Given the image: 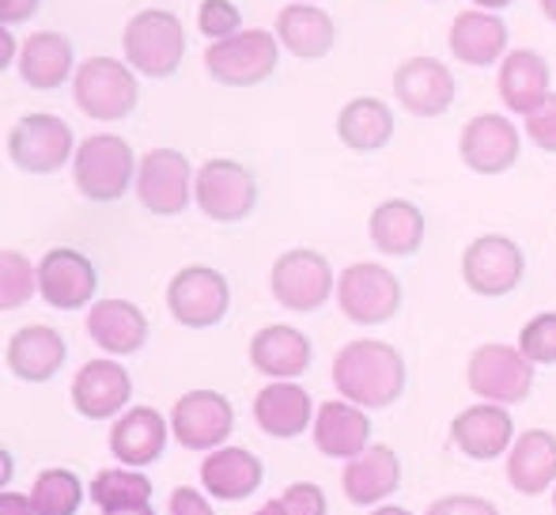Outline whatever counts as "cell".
I'll return each instance as SVG.
<instances>
[{
    "label": "cell",
    "mask_w": 556,
    "mask_h": 515,
    "mask_svg": "<svg viewBox=\"0 0 556 515\" xmlns=\"http://www.w3.org/2000/svg\"><path fill=\"white\" fill-rule=\"evenodd\" d=\"M280 504H285V515H326L330 512L326 493L315 486V481H295V486H288L285 497H280Z\"/></svg>",
    "instance_id": "40"
},
{
    "label": "cell",
    "mask_w": 556,
    "mask_h": 515,
    "mask_svg": "<svg viewBox=\"0 0 556 515\" xmlns=\"http://www.w3.org/2000/svg\"><path fill=\"white\" fill-rule=\"evenodd\" d=\"M35 12H38V0H0V20H4V27L30 20Z\"/></svg>",
    "instance_id": "44"
},
{
    "label": "cell",
    "mask_w": 556,
    "mask_h": 515,
    "mask_svg": "<svg viewBox=\"0 0 556 515\" xmlns=\"http://www.w3.org/2000/svg\"><path fill=\"white\" fill-rule=\"evenodd\" d=\"M337 137L352 152H379L394 137V114L382 99L359 96L344 103L341 114H337Z\"/></svg>",
    "instance_id": "33"
},
{
    "label": "cell",
    "mask_w": 556,
    "mask_h": 515,
    "mask_svg": "<svg viewBox=\"0 0 556 515\" xmlns=\"http://www.w3.org/2000/svg\"><path fill=\"white\" fill-rule=\"evenodd\" d=\"M265 478V466L254 451L247 448H216L213 455L201 466V481H205V493H213L216 501H247L257 493Z\"/></svg>",
    "instance_id": "23"
},
{
    "label": "cell",
    "mask_w": 556,
    "mask_h": 515,
    "mask_svg": "<svg viewBox=\"0 0 556 515\" xmlns=\"http://www.w3.org/2000/svg\"><path fill=\"white\" fill-rule=\"evenodd\" d=\"M8 155L27 175H50L76 155L73 129L58 114H27L8 133Z\"/></svg>",
    "instance_id": "7"
},
{
    "label": "cell",
    "mask_w": 556,
    "mask_h": 515,
    "mask_svg": "<svg viewBox=\"0 0 556 515\" xmlns=\"http://www.w3.org/2000/svg\"><path fill=\"white\" fill-rule=\"evenodd\" d=\"M337 303L344 318L364 326H379L397 315L402 307V285L379 262H356L337 277Z\"/></svg>",
    "instance_id": "6"
},
{
    "label": "cell",
    "mask_w": 556,
    "mask_h": 515,
    "mask_svg": "<svg viewBox=\"0 0 556 515\" xmlns=\"http://www.w3.org/2000/svg\"><path fill=\"white\" fill-rule=\"evenodd\" d=\"M163 448H167V420H163L155 410H148V405L122 413V417L114 420L111 451H114L117 463L148 466L163 455Z\"/></svg>",
    "instance_id": "29"
},
{
    "label": "cell",
    "mask_w": 556,
    "mask_h": 515,
    "mask_svg": "<svg viewBox=\"0 0 556 515\" xmlns=\"http://www.w3.org/2000/svg\"><path fill=\"white\" fill-rule=\"evenodd\" d=\"M170 515H216L213 504L205 501V493H198V489L190 486H178L175 493H170Z\"/></svg>",
    "instance_id": "43"
},
{
    "label": "cell",
    "mask_w": 556,
    "mask_h": 515,
    "mask_svg": "<svg viewBox=\"0 0 556 515\" xmlns=\"http://www.w3.org/2000/svg\"><path fill=\"white\" fill-rule=\"evenodd\" d=\"M507 481L515 493L538 497L556 481V436L545 428H530L511 443L507 455Z\"/></svg>",
    "instance_id": "25"
},
{
    "label": "cell",
    "mask_w": 556,
    "mask_h": 515,
    "mask_svg": "<svg viewBox=\"0 0 556 515\" xmlns=\"http://www.w3.org/2000/svg\"><path fill=\"white\" fill-rule=\"evenodd\" d=\"M84 501V486L73 470H42L30 489L35 515H76Z\"/></svg>",
    "instance_id": "35"
},
{
    "label": "cell",
    "mask_w": 556,
    "mask_h": 515,
    "mask_svg": "<svg viewBox=\"0 0 556 515\" xmlns=\"http://www.w3.org/2000/svg\"><path fill=\"white\" fill-rule=\"evenodd\" d=\"M371 243L387 258H409L425 243V213L413 201L390 198L371 213Z\"/></svg>",
    "instance_id": "32"
},
{
    "label": "cell",
    "mask_w": 556,
    "mask_h": 515,
    "mask_svg": "<svg viewBox=\"0 0 556 515\" xmlns=\"http://www.w3.org/2000/svg\"><path fill=\"white\" fill-rule=\"evenodd\" d=\"M250 364L269 379H295L311 368V341L295 326H265L250 341Z\"/></svg>",
    "instance_id": "26"
},
{
    "label": "cell",
    "mask_w": 556,
    "mask_h": 515,
    "mask_svg": "<svg viewBox=\"0 0 556 515\" xmlns=\"http://www.w3.org/2000/svg\"><path fill=\"white\" fill-rule=\"evenodd\" d=\"M99 277L91 258H84L80 251H68L58 247L38 262V292L50 307L58 311H76L96 296Z\"/></svg>",
    "instance_id": "17"
},
{
    "label": "cell",
    "mask_w": 556,
    "mask_h": 515,
    "mask_svg": "<svg viewBox=\"0 0 556 515\" xmlns=\"http://www.w3.org/2000/svg\"><path fill=\"white\" fill-rule=\"evenodd\" d=\"M129 394H132V379L117 361H88L73 379L76 413L91 420L114 417L117 410H125Z\"/></svg>",
    "instance_id": "18"
},
{
    "label": "cell",
    "mask_w": 556,
    "mask_h": 515,
    "mask_svg": "<svg viewBox=\"0 0 556 515\" xmlns=\"http://www.w3.org/2000/svg\"><path fill=\"white\" fill-rule=\"evenodd\" d=\"M303 4H315V0H303Z\"/></svg>",
    "instance_id": "53"
},
{
    "label": "cell",
    "mask_w": 556,
    "mask_h": 515,
    "mask_svg": "<svg viewBox=\"0 0 556 515\" xmlns=\"http://www.w3.org/2000/svg\"><path fill=\"white\" fill-rule=\"evenodd\" d=\"M170 428L186 451H216L231 436L235 410L216 390H190L178 398L175 413H170Z\"/></svg>",
    "instance_id": "14"
},
{
    "label": "cell",
    "mask_w": 556,
    "mask_h": 515,
    "mask_svg": "<svg viewBox=\"0 0 556 515\" xmlns=\"http://www.w3.org/2000/svg\"><path fill=\"white\" fill-rule=\"evenodd\" d=\"M65 338L50 326H23L8 338L4 361L12 368V376H20L23 384H46L61 372L65 364Z\"/></svg>",
    "instance_id": "20"
},
{
    "label": "cell",
    "mask_w": 556,
    "mask_h": 515,
    "mask_svg": "<svg viewBox=\"0 0 556 515\" xmlns=\"http://www.w3.org/2000/svg\"><path fill=\"white\" fill-rule=\"evenodd\" d=\"M152 497V481L137 470H103L91 478V501L103 512L125 508V504H140Z\"/></svg>",
    "instance_id": "36"
},
{
    "label": "cell",
    "mask_w": 556,
    "mask_h": 515,
    "mask_svg": "<svg viewBox=\"0 0 556 515\" xmlns=\"http://www.w3.org/2000/svg\"><path fill=\"white\" fill-rule=\"evenodd\" d=\"M371 420L356 402H326L315 413V448L326 459H356L371 448Z\"/></svg>",
    "instance_id": "24"
},
{
    "label": "cell",
    "mask_w": 556,
    "mask_h": 515,
    "mask_svg": "<svg viewBox=\"0 0 556 515\" xmlns=\"http://www.w3.org/2000/svg\"><path fill=\"white\" fill-rule=\"evenodd\" d=\"M466 384L473 394L489 398L496 405H515L522 398H530V387H534V364L522 356V349L511 346H481L473 356H469L466 368Z\"/></svg>",
    "instance_id": "9"
},
{
    "label": "cell",
    "mask_w": 556,
    "mask_h": 515,
    "mask_svg": "<svg viewBox=\"0 0 556 515\" xmlns=\"http://www.w3.org/2000/svg\"><path fill=\"white\" fill-rule=\"evenodd\" d=\"M371 515H413V512H405V508H397V504H387V508H375Z\"/></svg>",
    "instance_id": "50"
},
{
    "label": "cell",
    "mask_w": 556,
    "mask_h": 515,
    "mask_svg": "<svg viewBox=\"0 0 556 515\" xmlns=\"http://www.w3.org/2000/svg\"><path fill=\"white\" fill-rule=\"evenodd\" d=\"M553 512H556V489H553Z\"/></svg>",
    "instance_id": "52"
},
{
    "label": "cell",
    "mask_w": 556,
    "mask_h": 515,
    "mask_svg": "<svg viewBox=\"0 0 556 515\" xmlns=\"http://www.w3.org/2000/svg\"><path fill=\"white\" fill-rule=\"evenodd\" d=\"M122 50L129 68H137L140 76H175V68L186 58V27L175 12H163V8H144L125 23Z\"/></svg>",
    "instance_id": "2"
},
{
    "label": "cell",
    "mask_w": 556,
    "mask_h": 515,
    "mask_svg": "<svg viewBox=\"0 0 556 515\" xmlns=\"http://www.w3.org/2000/svg\"><path fill=\"white\" fill-rule=\"evenodd\" d=\"M519 129L504 118V114H477L462 126L458 152L462 163L477 175H504L515 160H519Z\"/></svg>",
    "instance_id": "15"
},
{
    "label": "cell",
    "mask_w": 556,
    "mask_h": 515,
    "mask_svg": "<svg viewBox=\"0 0 556 515\" xmlns=\"http://www.w3.org/2000/svg\"><path fill=\"white\" fill-rule=\"evenodd\" d=\"M193 201L198 209L216 224H235L247 221L257 205V183L250 175V167L235 160H208L198 171L193 183Z\"/></svg>",
    "instance_id": "8"
},
{
    "label": "cell",
    "mask_w": 556,
    "mask_h": 515,
    "mask_svg": "<svg viewBox=\"0 0 556 515\" xmlns=\"http://www.w3.org/2000/svg\"><path fill=\"white\" fill-rule=\"evenodd\" d=\"M0 515H35V504H30V497L4 489V493H0Z\"/></svg>",
    "instance_id": "45"
},
{
    "label": "cell",
    "mask_w": 556,
    "mask_h": 515,
    "mask_svg": "<svg viewBox=\"0 0 556 515\" xmlns=\"http://www.w3.org/2000/svg\"><path fill=\"white\" fill-rule=\"evenodd\" d=\"M73 73V42L58 30H35V35L23 42L20 53V76L23 84L38 91H53L68 80Z\"/></svg>",
    "instance_id": "31"
},
{
    "label": "cell",
    "mask_w": 556,
    "mask_h": 515,
    "mask_svg": "<svg viewBox=\"0 0 556 515\" xmlns=\"http://www.w3.org/2000/svg\"><path fill=\"white\" fill-rule=\"evenodd\" d=\"M311 394L295 384H269L254 398V420L273 440H295L311 425Z\"/></svg>",
    "instance_id": "28"
},
{
    "label": "cell",
    "mask_w": 556,
    "mask_h": 515,
    "mask_svg": "<svg viewBox=\"0 0 556 515\" xmlns=\"http://www.w3.org/2000/svg\"><path fill=\"white\" fill-rule=\"evenodd\" d=\"M397 486H402V463H397L394 451L382 448V443H375V448L359 451L356 459H349V466H344V474H341L344 497H349L352 504H359V508L387 501Z\"/></svg>",
    "instance_id": "21"
},
{
    "label": "cell",
    "mask_w": 556,
    "mask_h": 515,
    "mask_svg": "<svg viewBox=\"0 0 556 515\" xmlns=\"http://www.w3.org/2000/svg\"><path fill=\"white\" fill-rule=\"evenodd\" d=\"M254 515H285V504H280V501H273V504H265V508H257Z\"/></svg>",
    "instance_id": "49"
},
{
    "label": "cell",
    "mask_w": 556,
    "mask_h": 515,
    "mask_svg": "<svg viewBox=\"0 0 556 515\" xmlns=\"http://www.w3.org/2000/svg\"><path fill=\"white\" fill-rule=\"evenodd\" d=\"M477 8H489V12H500V8H507L511 0H473Z\"/></svg>",
    "instance_id": "48"
},
{
    "label": "cell",
    "mask_w": 556,
    "mask_h": 515,
    "mask_svg": "<svg viewBox=\"0 0 556 515\" xmlns=\"http://www.w3.org/2000/svg\"><path fill=\"white\" fill-rule=\"evenodd\" d=\"M428 515H500V512L484 497H443V501H432Z\"/></svg>",
    "instance_id": "42"
},
{
    "label": "cell",
    "mask_w": 556,
    "mask_h": 515,
    "mask_svg": "<svg viewBox=\"0 0 556 515\" xmlns=\"http://www.w3.org/2000/svg\"><path fill=\"white\" fill-rule=\"evenodd\" d=\"M280 38L269 30H239V35L213 42L205 50V68L216 84L227 88H254V84L269 80L280 58Z\"/></svg>",
    "instance_id": "5"
},
{
    "label": "cell",
    "mask_w": 556,
    "mask_h": 515,
    "mask_svg": "<svg viewBox=\"0 0 556 515\" xmlns=\"http://www.w3.org/2000/svg\"><path fill=\"white\" fill-rule=\"evenodd\" d=\"M515 436L511 413L500 410L496 402L489 405H473V410H462L458 417L451 420V440L462 455L477 459V463H489V459H500L507 451V443Z\"/></svg>",
    "instance_id": "19"
},
{
    "label": "cell",
    "mask_w": 556,
    "mask_h": 515,
    "mask_svg": "<svg viewBox=\"0 0 556 515\" xmlns=\"http://www.w3.org/2000/svg\"><path fill=\"white\" fill-rule=\"evenodd\" d=\"M103 515H155V512H152V504H148V501H140V504H125V508H111Z\"/></svg>",
    "instance_id": "47"
},
{
    "label": "cell",
    "mask_w": 556,
    "mask_h": 515,
    "mask_svg": "<svg viewBox=\"0 0 556 515\" xmlns=\"http://www.w3.org/2000/svg\"><path fill=\"white\" fill-rule=\"evenodd\" d=\"M269 285L280 307L300 311V315L318 311L337 292L330 262L318 251H285L273 262Z\"/></svg>",
    "instance_id": "10"
},
{
    "label": "cell",
    "mask_w": 556,
    "mask_h": 515,
    "mask_svg": "<svg viewBox=\"0 0 556 515\" xmlns=\"http://www.w3.org/2000/svg\"><path fill=\"white\" fill-rule=\"evenodd\" d=\"M277 38L303 61L326 58L333 50V20L315 4H288L277 15Z\"/></svg>",
    "instance_id": "34"
},
{
    "label": "cell",
    "mask_w": 556,
    "mask_h": 515,
    "mask_svg": "<svg viewBox=\"0 0 556 515\" xmlns=\"http://www.w3.org/2000/svg\"><path fill=\"white\" fill-rule=\"evenodd\" d=\"M73 96L88 118L96 122H117L129 118L137 106V76L129 65L114 58H88L73 76Z\"/></svg>",
    "instance_id": "4"
},
{
    "label": "cell",
    "mask_w": 556,
    "mask_h": 515,
    "mask_svg": "<svg viewBox=\"0 0 556 515\" xmlns=\"http://www.w3.org/2000/svg\"><path fill=\"white\" fill-rule=\"evenodd\" d=\"M38 292V269L20 251L0 254V303L4 311L23 307Z\"/></svg>",
    "instance_id": "37"
},
{
    "label": "cell",
    "mask_w": 556,
    "mask_h": 515,
    "mask_svg": "<svg viewBox=\"0 0 556 515\" xmlns=\"http://www.w3.org/2000/svg\"><path fill=\"white\" fill-rule=\"evenodd\" d=\"M394 99L417 118H440L454 103V76L435 58H409L394 73Z\"/></svg>",
    "instance_id": "16"
},
{
    "label": "cell",
    "mask_w": 556,
    "mask_h": 515,
    "mask_svg": "<svg viewBox=\"0 0 556 515\" xmlns=\"http://www.w3.org/2000/svg\"><path fill=\"white\" fill-rule=\"evenodd\" d=\"M519 349L530 364H556V311L530 318V323L522 326Z\"/></svg>",
    "instance_id": "38"
},
{
    "label": "cell",
    "mask_w": 556,
    "mask_h": 515,
    "mask_svg": "<svg viewBox=\"0 0 556 515\" xmlns=\"http://www.w3.org/2000/svg\"><path fill=\"white\" fill-rule=\"evenodd\" d=\"M451 53L462 65H492L507 53V23L489 12H458L451 23Z\"/></svg>",
    "instance_id": "30"
},
{
    "label": "cell",
    "mask_w": 556,
    "mask_h": 515,
    "mask_svg": "<svg viewBox=\"0 0 556 515\" xmlns=\"http://www.w3.org/2000/svg\"><path fill=\"white\" fill-rule=\"evenodd\" d=\"M167 307L175 323L190 326V330H208L231 307V288L208 265H190V269L175 273V280L167 285Z\"/></svg>",
    "instance_id": "12"
},
{
    "label": "cell",
    "mask_w": 556,
    "mask_h": 515,
    "mask_svg": "<svg viewBox=\"0 0 556 515\" xmlns=\"http://www.w3.org/2000/svg\"><path fill=\"white\" fill-rule=\"evenodd\" d=\"M333 384L344 402H356L359 410H387L405 390V361L387 341H349L333 356Z\"/></svg>",
    "instance_id": "1"
},
{
    "label": "cell",
    "mask_w": 556,
    "mask_h": 515,
    "mask_svg": "<svg viewBox=\"0 0 556 515\" xmlns=\"http://www.w3.org/2000/svg\"><path fill=\"white\" fill-rule=\"evenodd\" d=\"M193 167L175 148H155L137 167V198L148 213L178 216L193 201Z\"/></svg>",
    "instance_id": "11"
},
{
    "label": "cell",
    "mask_w": 556,
    "mask_h": 515,
    "mask_svg": "<svg viewBox=\"0 0 556 515\" xmlns=\"http://www.w3.org/2000/svg\"><path fill=\"white\" fill-rule=\"evenodd\" d=\"M239 8L231 4V0H201V12H198V27L205 38H213V42H224V38L239 35Z\"/></svg>",
    "instance_id": "39"
},
{
    "label": "cell",
    "mask_w": 556,
    "mask_h": 515,
    "mask_svg": "<svg viewBox=\"0 0 556 515\" xmlns=\"http://www.w3.org/2000/svg\"><path fill=\"white\" fill-rule=\"evenodd\" d=\"M527 258L507 236H481L462 254V280L477 296H507L519 288Z\"/></svg>",
    "instance_id": "13"
},
{
    "label": "cell",
    "mask_w": 556,
    "mask_h": 515,
    "mask_svg": "<svg viewBox=\"0 0 556 515\" xmlns=\"http://www.w3.org/2000/svg\"><path fill=\"white\" fill-rule=\"evenodd\" d=\"M542 12L556 23V0H542Z\"/></svg>",
    "instance_id": "51"
},
{
    "label": "cell",
    "mask_w": 556,
    "mask_h": 515,
    "mask_svg": "<svg viewBox=\"0 0 556 515\" xmlns=\"http://www.w3.org/2000/svg\"><path fill=\"white\" fill-rule=\"evenodd\" d=\"M137 171L129 140L114 133L84 137V145L73 155V183L88 201H117L129 190V178Z\"/></svg>",
    "instance_id": "3"
},
{
    "label": "cell",
    "mask_w": 556,
    "mask_h": 515,
    "mask_svg": "<svg viewBox=\"0 0 556 515\" xmlns=\"http://www.w3.org/2000/svg\"><path fill=\"white\" fill-rule=\"evenodd\" d=\"M12 58H15V38L4 27V35H0V65H12Z\"/></svg>",
    "instance_id": "46"
},
{
    "label": "cell",
    "mask_w": 556,
    "mask_h": 515,
    "mask_svg": "<svg viewBox=\"0 0 556 515\" xmlns=\"http://www.w3.org/2000/svg\"><path fill=\"white\" fill-rule=\"evenodd\" d=\"M549 61L534 50H511L500 65V99L507 103V111L515 114H534L538 106L549 99Z\"/></svg>",
    "instance_id": "22"
},
{
    "label": "cell",
    "mask_w": 556,
    "mask_h": 515,
    "mask_svg": "<svg viewBox=\"0 0 556 515\" xmlns=\"http://www.w3.org/2000/svg\"><path fill=\"white\" fill-rule=\"evenodd\" d=\"M527 137L542 152H556V91H549V99L534 114H527Z\"/></svg>",
    "instance_id": "41"
},
{
    "label": "cell",
    "mask_w": 556,
    "mask_h": 515,
    "mask_svg": "<svg viewBox=\"0 0 556 515\" xmlns=\"http://www.w3.org/2000/svg\"><path fill=\"white\" fill-rule=\"evenodd\" d=\"M88 334L99 349L111 356H129L144 349L148 338V318L137 303L129 300H99L88 315Z\"/></svg>",
    "instance_id": "27"
}]
</instances>
